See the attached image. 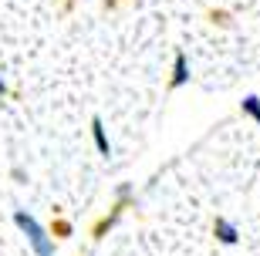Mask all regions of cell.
<instances>
[{
    "mask_svg": "<svg viewBox=\"0 0 260 256\" xmlns=\"http://www.w3.org/2000/svg\"><path fill=\"white\" fill-rule=\"evenodd\" d=\"M0 95H7V81L4 78H0Z\"/></svg>",
    "mask_w": 260,
    "mask_h": 256,
    "instance_id": "6",
    "label": "cell"
},
{
    "mask_svg": "<svg viewBox=\"0 0 260 256\" xmlns=\"http://www.w3.org/2000/svg\"><path fill=\"white\" fill-rule=\"evenodd\" d=\"M91 138H95V149L102 155H112V142H108V132H105V125H102V118H91Z\"/></svg>",
    "mask_w": 260,
    "mask_h": 256,
    "instance_id": "4",
    "label": "cell"
},
{
    "mask_svg": "<svg viewBox=\"0 0 260 256\" xmlns=\"http://www.w3.org/2000/svg\"><path fill=\"white\" fill-rule=\"evenodd\" d=\"M186 81H189V57H186V51H176V57H173V81H169V85L183 88Z\"/></svg>",
    "mask_w": 260,
    "mask_h": 256,
    "instance_id": "3",
    "label": "cell"
},
{
    "mask_svg": "<svg viewBox=\"0 0 260 256\" xmlns=\"http://www.w3.org/2000/svg\"><path fill=\"white\" fill-rule=\"evenodd\" d=\"M213 236L220 239L223 246H233L237 239H240V229H237V223L226 216H216V223H213Z\"/></svg>",
    "mask_w": 260,
    "mask_h": 256,
    "instance_id": "2",
    "label": "cell"
},
{
    "mask_svg": "<svg viewBox=\"0 0 260 256\" xmlns=\"http://www.w3.org/2000/svg\"><path fill=\"white\" fill-rule=\"evenodd\" d=\"M240 108H243V115H247V118H253V122L260 125V98L257 95H247Z\"/></svg>",
    "mask_w": 260,
    "mask_h": 256,
    "instance_id": "5",
    "label": "cell"
},
{
    "mask_svg": "<svg viewBox=\"0 0 260 256\" xmlns=\"http://www.w3.org/2000/svg\"><path fill=\"white\" fill-rule=\"evenodd\" d=\"M14 226L27 236V246H30V253H34V256H54V236H51L48 229L30 216V212L17 209V212H14Z\"/></svg>",
    "mask_w": 260,
    "mask_h": 256,
    "instance_id": "1",
    "label": "cell"
}]
</instances>
